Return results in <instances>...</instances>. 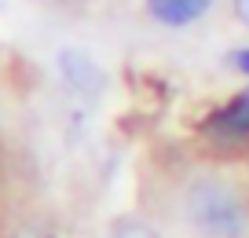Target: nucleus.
Here are the masks:
<instances>
[{
    "label": "nucleus",
    "mask_w": 249,
    "mask_h": 238,
    "mask_svg": "<svg viewBox=\"0 0 249 238\" xmlns=\"http://www.w3.org/2000/svg\"><path fill=\"white\" fill-rule=\"evenodd\" d=\"M183 216L202 238H242L249 227L246 201L224 180H195L183 194Z\"/></svg>",
    "instance_id": "obj_1"
},
{
    "label": "nucleus",
    "mask_w": 249,
    "mask_h": 238,
    "mask_svg": "<svg viewBox=\"0 0 249 238\" xmlns=\"http://www.w3.org/2000/svg\"><path fill=\"white\" fill-rule=\"evenodd\" d=\"M209 136H216L220 143H246L249 139V92L234 95L224 110L209 117Z\"/></svg>",
    "instance_id": "obj_2"
},
{
    "label": "nucleus",
    "mask_w": 249,
    "mask_h": 238,
    "mask_svg": "<svg viewBox=\"0 0 249 238\" xmlns=\"http://www.w3.org/2000/svg\"><path fill=\"white\" fill-rule=\"evenodd\" d=\"M213 0H150V15L165 26H187L209 11Z\"/></svg>",
    "instance_id": "obj_3"
},
{
    "label": "nucleus",
    "mask_w": 249,
    "mask_h": 238,
    "mask_svg": "<svg viewBox=\"0 0 249 238\" xmlns=\"http://www.w3.org/2000/svg\"><path fill=\"white\" fill-rule=\"evenodd\" d=\"M110 238H161L147 220H136V216H124L110 227Z\"/></svg>",
    "instance_id": "obj_4"
},
{
    "label": "nucleus",
    "mask_w": 249,
    "mask_h": 238,
    "mask_svg": "<svg viewBox=\"0 0 249 238\" xmlns=\"http://www.w3.org/2000/svg\"><path fill=\"white\" fill-rule=\"evenodd\" d=\"M231 62L242 70V73H249V48H238V52L231 55Z\"/></svg>",
    "instance_id": "obj_5"
},
{
    "label": "nucleus",
    "mask_w": 249,
    "mask_h": 238,
    "mask_svg": "<svg viewBox=\"0 0 249 238\" xmlns=\"http://www.w3.org/2000/svg\"><path fill=\"white\" fill-rule=\"evenodd\" d=\"M234 15H238L242 22L249 26V0H234Z\"/></svg>",
    "instance_id": "obj_6"
}]
</instances>
